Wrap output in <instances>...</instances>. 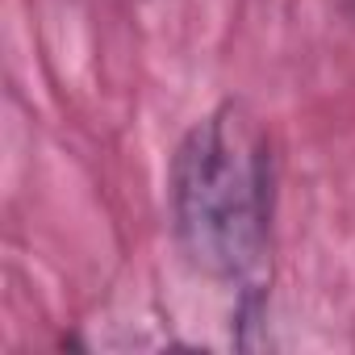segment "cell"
<instances>
[{"label":"cell","instance_id":"6da1fadb","mask_svg":"<svg viewBox=\"0 0 355 355\" xmlns=\"http://www.w3.org/2000/svg\"><path fill=\"white\" fill-rule=\"evenodd\" d=\"M171 222L184 255L214 280L251 288L272 239V155L243 105L197 121L171 155Z\"/></svg>","mask_w":355,"mask_h":355}]
</instances>
